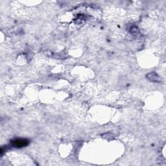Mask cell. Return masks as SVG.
Listing matches in <instances>:
<instances>
[{"instance_id":"obj_1","label":"cell","mask_w":166,"mask_h":166,"mask_svg":"<svg viewBox=\"0 0 166 166\" xmlns=\"http://www.w3.org/2000/svg\"><path fill=\"white\" fill-rule=\"evenodd\" d=\"M29 143V140L26 138H15L11 141V145L16 148H22L28 145Z\"/></svg>"},{"instance_id":"obj_2","label":"cell","mask_w":166,"mask_h":166,"mask_svg":"<svg viewBox=\"0 0 166 166\" xmlns=\"http://www.w3.org/2000/svg\"><path fill=\"white\" fill-rule=\"evenodd\" d=\"M147 78L150 81L153 82H161V79L160 77L156 74V73L153 72L150 73L149 74L147 75Z\"/></svg>"},{"instance_id":"obj_3","label":"cell","mask_w":166,"mask_h":166,"mask_svg":"<svg viewBox=\"0 0 166 166\" xmlns=\"http://www.w3.org/2000/svg\"><path fill=\"white\" fill-rule=\"evenodd\" d=\"M131 33L134 35H136L139 32H138V29L136 27H133L131 29Z\"/></svg>"}]
</instances>
